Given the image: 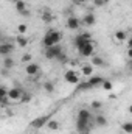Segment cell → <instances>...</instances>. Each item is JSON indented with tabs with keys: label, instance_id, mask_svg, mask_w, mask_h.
Here are the masks:
<instances>
[{
	"label": "cell",
	"instance_id": "25",
	"mask_svg": "<svg viewBox=\"0 0 132 134\" xmlns=\"http://www.w3.org/2000/svg\"><path fill=\"white\" fill-rule=\"evenodd\" d=\"M121 130L126 134H132V122H124V123L121 125Z\"/></svg>",
	"mask_w": 132,
	"mask_h": 134
},
{
	"label": "cell",
	"instance_id": "21",
	"mask_svg": "<svg viewBox=\"0 0 132 134\" xmlns=\"http://www.w3.org/2000/svg\"><path fill=\"white\" fill-rule=\"evenodd\" d=\"M55 83H51V81H45L44 83V91L47 92V94H53L55 92Z\"/></svg>",
	"mask_w": 132,
	"mask_h": 134
},
{
	"label": "cell",
	"instance_id": "33",
	"mask_svg": "<svg viewBox=\"0 0 132 134\" xmlns=\"http://www.w3.org/2000/svg\"><path fill=\"white\" fill-rule=\"evenodd\" d=\"M126 45H128V48H132V37H128V41H126Z\"/></svg>",
	"mask_w": 132,
	"mask_h": 134
},
{
	"label": "cell",
	"instance_id": "13",
	"mask_svg": "<svg viewBox=\"0 0 132 134\" xmlns=\"http://www.w3.org/2000/svg\"><path fill=\"white\" fill-rule=\"evenodd\" d=\"M82 25H86V27H93L95 24H97V17L92 14V13H87L84 17H82Z\"/></svg>",
	"mask_w": 132,
	"mask_h": 134
},
{
	"label": "cell",
	"instance_id": "35",
	"mask_svg": "<svg viewBox=\"0 0 132 134\" xmlns=\"http://www.w3.org/2000/svg\"><path fill=\"white\" fill-rule=\"evenodd\" d=\"M128 58L132 61V48H128Z\"/></svg>",
	"mask_w": 132,
	"mask_h": 134
},
{
	"label": "cell",
	"instance_id": "4",
	"mask_svg": "<svg viewBox=\"0 0 132 134\" xmlns=\"http://www.w3.org/2000/svg\"><path fill=\"white\" fill-rule=\"evenodd\" d=\"M78 52H79V55L84 56V58H92V56L95 55V45H93V41H87L82 47L78 48Z\"/></svg>",
	"mask_w": 132,
	"mask_h": 134
},
{
	"label": "cell",
	"instance_id": "18",
	"mask_svg": "<svg viewBox=\"0 0 132 134\" xmlns=\"http://www.w3.org/2000/svg\"><path fill=\"white\" fill-rule=\"evenodd\" d=\"M95 123L98 125L99 128H104V126L107 125V119H106L103 114H98V115H95Z\"/></svg>",
	"mask_w": 132,
	"mask_h": 134
},
{
	"label": "cell",
	"instance_id": "28",
	"mask_svg": "<svg viewBox=\"0 0 132 134\" xmlns=\"http://www.w3.org/2000/svg\"><path fill=\"white\" fill-rule=\"evenodd\" d=\"M22 63H25V64L31 63V55H30V53H25V55L22 56Z\"/></svg>",
	"mask_w": 132,
	"mask_h": 134
},
{
	"label": "cell",
	"instance_id": "15",
	"mask_svg": "<svg viewBox=\"0 0 132 134\" xmlns=\"http://www.w3.org/2000/svg\"><path fill=\"white\" fill-rule=\"evenodd\" d=\"M87 81H89V84H90L92 87H98V86H101V84L104 83V78H103V76H95V75H92Z\"/></svg>",
	"mask_w": 132,
	"mask_h": 134
},
{
	"label": "cell",
	"instance_id": "3",
	"mask_svg": "<svg viewBox=\"0 0 132 134\" xmlns=\"http://www.w3.org/2000/svg\"><path fill=\"white\" fill-rule=\"evenodd\" d=\"M23 95H25V91L23 89H20V87H11L9 89V92H8V98L11 103H22L23 100Z\"/></svg>",
	"mask_w": 132,
	"mask_h": 134
},
{
	"label": "cell",
	"instance_id": "6",
	"mask_svg": "<svg viewBox=\"0 0 132 134\" xmlns=\"http://www.w3.org/2000/svg\"><path fill=\"white\" fill-rule=\"evenodd\" d=\"M50 120H51V115H40V117L34 119L33 122H31V128L33 130H40V128L47 126V123Z\"/></svg>",
	"mask_w": 132,
	"mask_h": 134
},
{
	"label": "cell",
	"instance_id": "9",
	"mask_svg": "<svg viewBox=\"0 0 132 134\" xmlns=\"http://www.w3.org/2000/svg\"><path fill=\"white\" fill-rule=\"evenodd\" d=\"M87 41H92V36H90V33H82V34H78L76 37H75V47L76 48H79V47H82Z\"/></svg>",
	"mask_w": 132,
	"mask_h": 134
},
{
	"label": "cell",
	"instance_id": "20",
	"mask_svg": "<svg viewBox=\"0 0 132 134\" xmlns=\"http://www.w3.org/2000/svg\"><path fill=\"white\" fill-rule=\"evenodd\" d=\"M16 42H17L19 47H27V45H28V37L23 36V34H19V36L16 37Z\"/></svg>",
	"mask_w": 132,
	"mask_h": 134
},
{
	"label": "cell",
	"instance_id": "32",
	"mask_svg": "<svg viewBox=\"0 0 132 134\" xmlns=\"http://www.w3.org/2000/svg\"><path fill=\"white\" fill-rule=\"evenodd\" d=\"M30 100H31V95L25 92V95H23V100H22V103H28V101H30Z\"/></svg>",
	"mask_w": 132,
	"mask_h": 134
},
{
	"label": "cell",
	"instance_id": "37",
	"mask_svg": "<svg viewBox=\"0 0 132 134\" xmlns=\"http://www.w3.org/2000/svg\"><path fill=\"white\" fill-rule=\"evenodd\" d=\"M128 111H129V114H132V103L129 104V108H128Z\"/></svg>",
	"mask_w": 132,
	"mask_h": 134
},
{
	"label": "cell",
	"instance_id": "36",
	"mask_svg": "<svg viewBox=\"0 0 132 134\" xmlns=\"http://www.w3.org/2000/svg\"><path fill=\"white\" fill-rule=\"evenodd\" d=\"M6 2H9V3H13V5H16V3L19 2V0H6Z\"/></svg>",
	"mask_w": 132,
	"mask_h": 134
},
{
	"label": "cell",
	"instance_id": "24",
	"mask_svg": "<svg viewBox=\"0 0 132 134\" xmlns=\"http://www.w3.org/2000/svg\"><path fill=\"white\" fill-rule=\"evenodd\" d=\"M47 128H48L50 131H56V130L59 128V122H56V120H53V119H51V120L47 123Z\"/></svg>",
	"mask_w": 132,
	"mask_h": 134
},
{
	"label": "cell",
	"instance_id": "34",
	"mask_svg": "<svg viewBox=\"0 0 132 134\" xmlns=\"http://www.w3.org/2000/svg\"><path fill=\"white\" fill-rule=\"evenodd\" d=\"M75 3H78V5H82V3H87V0H73Z\"/></svg>",
	"mask_w": 132,
	"mask_h": 134
},
{
	"label": "cell",
	"instance_id": "1",
	"mask_svg": "<svg viewBox=\"0 0 132 134\" xmlns=\"http://www.w3.org/2000/svg\"><path fill=\"white\" fill-rule=\"evenodd\" d=\"M90 120L92 114L89 109H79L76 115V130L82 134H89L90 131Z\"/></svg>",
	"mask_w": 132,
	"mask_h": 134
},
{
	"label": "cell",
	"instance_id": "26",
	"mask_svg": "<svg viewBox=\"0 0 132 134\" xmlns=\"http://www.w3.org/2000/svg\"><path fill=\"white\" fill-rule=\"evenodd\" d=\"M90 108H92L93 111H98V109H101V108H103V103H101L99 100H93L92 103H90Z\"/></svg>",
	"mask_w": 132,
	"mask_h": 134
},
{
	"label": "cell",
	"instance_id": "29",
	"mask_svg": "<svg viewBox=\"0 0 132 134\" xmlns=\"http://www.w3.org/2000/svg\"><path fill=\"white\" fill-rule=\"evenodd\" d=\"M56 61H59V63H65L67 61V55H65V52H61V55L58 56V59Z\"/></svg>",
	"mask_w": 132,
	"mask_h": 134
},
{
	"label": "cell",
	"instance_id": "14",
	"mask_svg": "<svg viewBox=\"0 0 132 134\" xmlns=\"http://www.w3.org/2000/svg\"><path fill=\"white\" fill-rule=\"evenodd\" d=\"M113 39H115L118 44L126 42V41H128V31H126V30H117V31L113 33Z\"/></svg>",
	"mask_w": 132,
	"mask_h": 134
},
{
	"label": "cell",
	"instance_id": "2",
	"mask_svg": "<svg viewBox=\"0 0 132 134\" xmlns=\"http://www.w3.org/2000/svg\"><path fill=\"white\" fill-rule=\"evenodd\" d=\"M61 39H62V34L61 31H58V30H48L45 36H44V47L45 48H48V47H53V45H58L59 42H61Z\"/></svg>",
	"mask_w": 132,
	"mask_h": 134
},
{
	"label": "cell",
	"instance_id": "31",
	"mask_svg": "<svg viewBox=\"0 0 132 134\" xmlns=\"http://www.w3.org/2000/svg\"><path fill=\"white\" fill-rule=\"evenodd\" d=\"M8 89H6V86H2L0 87V97H8Z\"/></svg>",
	"mask_w": 132,
	"mask_h": 134
},
{
	"label": "cell",
	"instance_id": "27",
	"mask_svg": "<svg viewBox=\"0 0 132 134\" xmlns=\"http://www.w3.org/2000/svg\"><path fill=\"white\" fill-rule=\"evenodd\" d=\"M27 30H28V25L27 24H20V25H17V31H19V34H27Z\"/></svg>",
	"mask_w": 132,
	"mask_h": 134
},
{
	"label": "cell",
	"instance_id": "23",
	"mask_svg": "<svg viewBox=\"0 0 132 134\" xmlns=\"http://www.w3.org/2000/svg\"><path fill=\"white\" fill-rule=\"evenodd\" d=\"M101 87H103V91H106V92H110V91L113 89V83H112L110 80H104V83L101 84Z\"/></svg>",
	"mask_w": 132,
	"mask_h": 134
},
{
	"label": "cell",
	"instance_id": "22",
	"mask_svg": "<svg viewBox=\"0 0 132 134\" xmlns=\"http://www.w3.org/2000/svg\"><path fill=\"white\" fill-rule=\"evenodd\" d=\"M42 22H44V24L53 22V14H51L50 11H44V13H42Z\"/></svg>",
	"mask_w": 132,
	"mask_h": 134
},
{
	"label": "cell",
	"instance_id": "5",
	"mask_svg": "<svg viewBox=\"0 0 132 134\" xmlns=\"http://www.w3.org/2000/svg\"><path fill=\"white\" fill-rule=\"evenodd\" d=\"M61 52H64V50H62V47L59 44L53 45V47H48V48H45V58L47 59H58V56L61 55Z\"/></svg>",
	"mask_w": 132,
	"mask_h": 134
},
{
	"label": "cell",
	"instance_id": "30",
	"mask_svg": "<svg viewBox=\"0 0 132 134\" xmlns=\"http://www.w3.org/2000/svg\"><path fill=\"white\" fill-rule=\"evenodd\" d=\"M107 2L109 0H93V5L95 6H104V5H107Z\"/></svg>",
	"mask_w": 132,
	"mask_h": 134
},
{
	"label": "cell",
	"instance_id": "17",
	"mask_svg": "<svg viewBox=\"0 0 132 134\" xmlns=\"http://www.w3.org/2000/svg\"><path fill=\"white\" fill-rule=\"evenodd\" d=\"M14 59L11 58V56H6V58H3V63H2V66H3V69H6V70H11L13 67H14Z\"/></svg>",
	"mask_w": 132,
	"mask_h": 134
},
{
	"label": "cell",
	"instance_id": "7",
	"mask_svg": "<svg viewBox=\"0 0 132 134\" xmlns=\"http://www.w3.org/2000/svg\"><path fill=\"white\" fill-rule=\"evenodd\" d=\"M81 24H82V22H81L78 17H75V16H68L67 20H65V25H67L68 30H79V28H81Z\"/></svg>",
	"mask_w": 132,
	"mask_h": 134
},
{
	"label": "cell",
	"instance_id": "19",
	"mask_svg": "<svg viewBox=\"0 0 132 134\" xmlns=\"http://www.w3.org/2000/svg\"><path fill=\"white\" fill-rule=\"evenodd\" d=\"M81 73L84 75V76H92V73H93V66L92 64H86V66H82V69H81Z\"/></svg>",
	"mask_w": 132,
	"mask_h": 134
},
{
	"label": "cell",
	"instance_id": "10",
	"mask_svg": "<svg viewBox=\"0 0 132 134\" xmlns=\"http://www.w3.org/2000/svg\"><path fill=\"white\" fill-rule=\"evenodd\" d=\"M39 70H40V67H39V64H36V63H28V64H25V73H27L28 76H36V75L39 73Z\"/></svg>",
	"mask_w": 132,
	"mask_h": 134
},
{
	"label": "cell",
	"instance_id": "11",
	"mask_svg": "<svg viewBox=\"0 0 132 134\" xmlns=\"http://www.w3.org/2000/svg\"><path fill=\"white\" fill-rule=\"evenodd\" d=\"M13 50H14V45H13V44H8V42L0 44V55H2L3 58L9 56V55L13 53Z\"/></svg>",
	"mask_w": 132,
	"mask_h": 134
},
{
	"label": "cell",
	"instance_id": "12",
	"mask_svg": "<svg viewBox=\"0 0 132 134\" xmlns=\"http://www.w3.org/2000/svg\"><path fill=\"white\" fill-rule=\"evenodd\" d=\"M14 8H16V11H17L19 14H22V16H30V11L27 9V3H25L23 0H19V2L14 5Z\"/></svg>",
	"mask_w": 132,
	"mask_h": 134
},
{
	"label": "cell",
	"instance_id": "16",
	"mask_svg": "<svg viewBox=\"0 0 132 134\" xmlns=\"http://www.w3.org/2000/svg\"><path fill=\"white\" fill-rule=\"evenodd\" d=\"M93 67H104L106 66V63H104V59L101 58V56H98V55H93L92 56V63H90Z\"/></svg>",
	"mask_w": 132,
	"mask_h": 134
},
{
	"label": "cell",
	"instance_id": "8",
	"mask_svg": "<svg viewBox=\"0 0 132 134\" xmlns=\"http://www.w3.org/2000/svg\"><path fill=\"white\" fill-rule=\"evenodd\" d=\"M64 80L68 84H79V75L75 70H67L64 73Z\"/></svg>",
	"mask_w": 132,
	"mask_h": 134
}]
</instances>
